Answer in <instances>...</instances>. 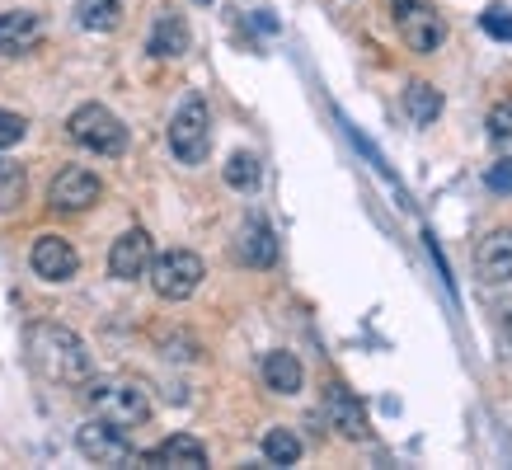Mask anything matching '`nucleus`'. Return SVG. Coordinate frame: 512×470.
<instances>
[{
    "instance_id": "nucleus-1",
    "label": "nucleus",
    "mask_w": 512,
    "mask_h": 470,
    "mask_svg": "<svg viewBox=\"0 0 512 470\" xmlns=\"http://www.w3.org/2000/svg\"><path fill=\"white\" fill-rule=\"evenodd\" d=\"M24 348H29L33 372L47 376V381H62V386H80L90 381V348L76 329L52 325V320H38L24 334Z\"/></svg>"
},
{
    "instance_id": "nucleus-2",
    "label": "nucleus",
    "mask_w": 512,
    "mask_h": 470,
    "mask_svg": "<svg viewBox=\"0 0 512 470\" xmlns=\"http://www.w3.org/2000/svg\"><path fill=\"white\" fill-rule=\"evenodd\" d=\"M85 400L113 428H141V423L151 419V391L141 381H90Z\"/></svg>"
},
{
    "instance_id": "nucleus-3",
    "label": "nucleus",
    "mask_w": 512,
    "mask_h": 470,
    "mask_svg": "<svg viewBox=\"0 0 512 470\" xmlns=\"http://www.w3.org/2000/svg\"><path fill=\"white\" fill-rule=\"evenodd\" d=\"M66 132H71V141H80L85 151H99V156H123L127 151V127L104 104H80L66 118Z\"/></svg>"
},
{
    "instance_id": "nucleus-4",
    "label": "nucleus",
    "mask_w": 512,
    "mask_h": 470,
    "mask_svg": "<svg viewBox=\"0 0 512 470\" xmlns=\"http://www.w3.org/2000/svg\"><path fill=\"white\" fill-rule=\"evenodd\" d=\"M207 146H212V113L198 94H188L179 113L170 118V151L184 165H202L207 160Z\"/></svg>"
},
{
    "instance_id": "nucleus-5",
    "label": "nucleus",
    "mask_w": 512,
    "mask_h": 470,
    "mask_svg": "<svg viewBox=\"0 0 512 470\" xmlns=\"http://www.w3.org/2000/svg\"><path fill=\"white\" fill-rule=\"evenodd\" d=\"M146 273H151V282H156V292L165 301H188L202 287V278H207V268H202V259L193 250L160 254V259H151Z\"/></svg>"
},
{
    "instance_id": "nucleus-6",
    "label": "nucleus",
    "mask_w": 512,
    "mask_h": 470,
    "mask_svg": "<svg viewBox=\"0 0 512 470\" xmlns=\"http://www.w3.org/2000/svg\"><path fill=\"white\" fill-rule=\"evenodd\" d=\"M395 24H400V38L414 52H437L447 43V19L437 15L428 0H395Z\"/></svg>"
},
{
    "instance_id": "nucleus-7",
    "label": "nucleus",
    "mask_w": 512,
    "mask_h": 470,
    "mask_svg": "<svg viewBox=\"0 0 512 470\" xmlns=\"http://www.w3.org/2000/svg\"><path fill=\"white\" fill-rule=\"evenodd\" d=\"M76 447H80V456H85V461H94V466H123V461H132V442H127V428H113L109 419L80 423Z\"/></svg>"
},
{
    "instance_id": "nucleus-8",
    "label": "nucleus",
    "mask_w": 512,
    "mask_h": 470,
    "mask_svg": "<svg viewBox=\"0 0 512 470\" xmlns=\"http://www.w3.org/2000/svg\"><path fill=\"white\" fill-rule=\"evenodd\" d=\"M151 259H156V250H151V235L141 231V226H132V231H123L118 240H113V250H109V273H113L118 282H137V278H146Z\"/></svg>"
},
{
    "instance_id": "nucleus-9",
    "label": "nucleus",
    "mask_w": 512,
    "mask_h": 470,
    "mask_svg": "<svg viewBox=\"0 0 512 470\" xmlns=\"http://www.w3.org/2000/svg\"><path fill=\"white\" fill-rule=\"evenodd\" d=\"M29 264L43 282H71L80 268V254L71 250V240H62V235H38L29 250Z\"/></svg>"
},
{
    "instance_id": "nucleus-10",
    "label": "nucleus",
    "mask_w": 512,
    "mask_h": 470,
    "mask_svg": "<svg viewBox=\"0 0 512 470\" xmlns=\"http://www.w3.org/2000/svg\"><path fill=\"white\" fill-rule=\"evenodd\" d=\"M104 198V184H99V174L80 170V165H66L57 179H52V207L57 212H85Z\"/></svg>"
},
{
    "instance_id": "nucleus-11",
    "label": "nucleus",
    "mask_w": 512,
    "mask_h": 470,
    "mask_svg": "<svg viewBox=\"0 0 512 470\" xmlns=\"http://www.w3.org/2000/svg\"><path fill=\"white\" fill-rule=\"evenodd\" d=\"M38 43H43V19L33 15V10L0 15V52H5V57H24V52H33Z\"/></svg>"
},
{
    "instance_id": "nucleus-12",
    "label": "nucleus",
    "mask_w": 512,
    "mask_h": 470,
    "mask_svg": "<svg viewBox=\"0 0 512 470\" xmlns=\"http://www.w3.org/2000/svg\"><path fill=\"white\" fill-rule=\"evenodd\" d=\"M325 414H329V423L339 428L343 438H353V442H362L372 428H367V414H362V405H357V395L348 391V386H329L325 391Z\"/></svg>"
},
{
    "instance_id": "nucleus-13",
    "label": "nucleus",
    "mask_w": 512,
    "mask_h": 470,
    "mask_svg": "<svg viewBox=\"0 0 512 470\" xmlns=\"http://www.w3.org/2000/svg\"><path fill=\"white\" fill-rule=\"evenodd\" d=\"M146 52H151V57H160V62L184 57V52H188V24H184V15L160 10L156 24H151V38H146Z\"/></svg>"
},
{
    "instance_id": "nucleus-14",
    "label": "nucleus",
    "mask_w": 512,
    "mask_h": 470,
    "mask_svg": "<svg viewBox=\"0 0 512 470\" xmlns=\"http://www.w3.org/2000/svg\"><path fill=\"white\" fill-rule=\"evenodd\" d=\"M151 466H174V470H202L207 466V447H202L193 433H174L156 447V452H146Z\"/></svg>"
},
{
    "instance_id": "nucleus-15",
    "label": "nucleus",
    "mask_w": 512,
    "mask_h": 470,
    "mask_svg": "<svg viewBox=\"0 0 512 470\" xmlns=\"http://www.w3.org/2000/svg\"><path fill=\"white\" fill-rule=\"evenodd\" d=\"M235 254H240V264L249 268H273V259H278V240H273V226L268 221H245V231H240V240H235Z\"/></svg>"
},
{
    "instance_id": "nucleus-16",
    "label": "nucleus",
    "mask_w": 512,
    "mask_h": 470,
    "mask_svg": "<svg viewBox=\"0 0 512 470\" xmlns=\"http://www.w3.org/2000/svg\"><path fill=\"white\" fill-rule=\"evenodd\" d=\"M484 282H512V231H494L475 254Z\"/></svg>"
},
{
    "instance_id": "nucleus-17",
    "label": "nucleus",
    "mask_w": 512,
    "mask_h": 470,
    "mask_svg": "<svg viewBox=\"0 0 512 470\" xmlns=\"http://www.w3.org/2000/svg\"><path fill=\"white\" fill-rule=\"evenodd\" d=\"M301 381H306V372H301V362H296V353H268L264 358V386L278 395H296L301 391Z\"/></svg>"
},
{
    "instance_id": "nucleus-18",
    "label": "nucleus",
    "mask_w": 512,
    "mask_h": 470,
    "mask_svg": "<svg viewBox=\"0 0 512 470\" xmlns=\"http://www.w3.org/2000/svg\"><path fill=\"white\" fill-rule=\"evenodd\" d=\"M76 24L90 33H113L123 24V0H80L76 5Z\"/></svg>"
},
{
    "instance_id": "nucleus-19",
    "label": "nucleus",
    "mask_w": 512,
    "mask_h": 470,
    "mask_svg": "<svg viewBox=\"0 0 512 470\" xmlns=\"http://www.w3.org/2000/svg\"><path fill=\"white\" fill-rule=\"evenodd\" d=\"M404 113L414 118V123H433L437 113H442V90H433L428 80H409V90H404Z\"/></svg>"
},
{
    "instance_id": "nucleus-20",
    "label": "nucleus",
    "mask_w": 512,
    "mask_h": 470,
    "mask_svg": "<svg viewBox=\"0 0 512 470\" xmlns=\"http://www.w3.org/2000/svg\"><path fill=\"white\" fill-rule=\"evenodd\" d=\"M24 193H29V174H24V165L0 156V212H15V207L24 203Z\"/></svg>"
},
{
    "instance_id": "nucleus-21",
    "label": "nucleus",
    "mask_w": 512,
    "mask_h": 470,
    "mask_svg": "<svg viewBox=\"0 0 512 470\" xmlns=\"http://www.w3.org/2000/svg\"><path fill=\"white\" fill-rule=\"evenodd\" d=\"M264 456H268V466H296L301 461V438H296L292 428H268Z\"/></svg>"
},
{
    "instance_id": "nucleus-22",
    "label": "nucleus",
    "mask_w": 512,
    "mask_h": 470,
    "mask_svg": "<svg viewBox=\"0 0 512 470\" xmlns=\"http://www.w3.org/2000/svg\"><path fill=\"white\" fill-rule=\"evenodd\" d=\"M226 184L231 188H254L259 184V160L249 156V151H235V156L226 160Z\"/></svg>"
},
{
    "instance_id": "nucleus-23",
    "label": "nucleus",
    "mask_w": 512,
    "mask_h": 470,
    "mask_svg": "<svg viewBox=\"0 0 512 470\" xmlns=\"http://www.w3.org/2000/svg\"><path fill=\"white\" fill-rule=\"evenodd\" d=\"M489 141H494L498 151H512V99L489 109Z\"/></svg>"
},
{
    "instance_id": "nucleus-24",
    "label": "nucleus",
    "mask_w": 512,
    "mask_h": 470,
    "mask_svg": "<svg viewBox=\"0 0 512 470\" xmlns=\"http://www.w3.org/2000/svg\"><path fill=\"white\" fill-rule=\"evenodd\" d=\"M480 24H484L489 38H498V43H508L512 38V10H503V5H489V10L480 15Z\"/></svg>"
},
{
    "instance_id": "nucleus-25",
    "label": "nucleus",
    "mask_w": 512,
    "mask_h": 470,
    "mask_svg": "<svg viewBox=\"0 0 512 470\" xmlns=\"http://www.w3.org/2000/svg\"><path fill=\"white\" fill-rule=\"evenodd\" d=\"M24 132H29V118H24V113L0 109V151H10V146H15Z\"/></svg>"
},
{
    "instance_id": "nucleus-26",
    "label": "nucleus",
    "mask_w": 512,
    "mask_h": 470,
    "mask_svg": "<svg viewBox=\"0 0 512 470\" xmlns=\"http://www.w3.org/2000/svg\"><path fill=\"white\" fill-rule=\"evenodd\" d=\"M484 184L494 188V193H512V160H503V165H494V170L484 174Z\"/></svg>"
},
{
    "instance_id": "nucleus-27",
    "label": "nucleus",
    "mask_w": 512,
    "mask_h": 470,
    "mask_svg": "<svg viewBox=\"0 0 512 470\" xmlns=\"http://www.w3.org/2000/svg\"><path fill=\"white\" fill-rule=\"evenodd\" d=\"M503 334H508V348H512V315H508V320H503Z\"/></svg>"
},
{
    "instance_id": "nucleus-28",
    "label": "nucleus",
    "mask_w": 512,
    "mask_h": 470,
    "mask_svg": "<svg viewBox=\"0 0 512 470\" xmlns=\"http://www.w3.org/2000/svg\"><path fill=\"white\" fill-rule=\"evenodd\" d=\"M198 5H212V0H198Z\"/></svg>"
}]
</instances>
